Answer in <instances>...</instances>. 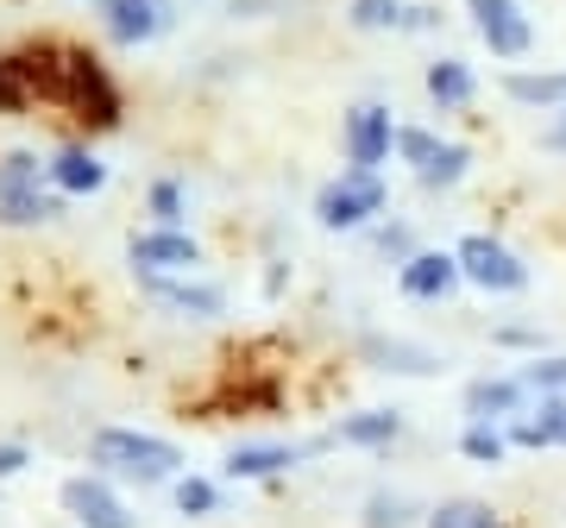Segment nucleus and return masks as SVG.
Returning <instances> with one entry per match:
<instances>
[{"label": "nucleus", "mask_w": 566, "mask_h": 528, "mask_svg": "<svg viewBox=\"0 0 566 528\" xmlns=\"http://www.w3.org/2000/svg\"><path fill=\"white\" fill-rule=\"evenodd\" d=\"M491 340H497V346H516V352H542V334H535V327H516V321L497 327Z\"/></svg>", "instance_id": "33"}, {"label": "nucleus", "mask_w": 566, "mask_h": 528, "mask_svg": "<svg viewBox=\"0 0 566 528\" xmlns=\"http://www.w3.org/2000/svg\"><path fill=\"white\" fill-rule=\"evenodd\" d=\"M359 352H365L371 371H390V378H434V371H441V352H434V346L397 340V334H365Z\"/></svg>", "instance_id": "13"}, {"label": "nucleus", "mask_w": 566, "mask_h": 528, "mask_svg": "<svg viewBox=\"0 0 566 528\" xmlns=\"http://www.w3.org/2000/svg\"><path fill=\"white\" fill-rule=\"evenodd\" d=\"M385 208H390L385 170H353V163H346L340 177L322 183V196H315V221H322L327 233H353V226H371Z\"/></svg>", "instance_id": "3"}, {"label": "nucleus", "mask_w": 566, "mask_h": 528, "mask_svg": "<svg viewBox=\"0 0 566 528\" xmlns=\"http://www.w3.org/2000/svg\"><path fill=\"white\" fill-rule=\"evenodd\" d=\"M465 422H516L528 409V384L516 371H497V378H472L465 384Z\"/></svg>", "instance_id": "12"}, {"label": "nucleus", "mask_w": 566, "mask_h": 528, "mask_svg": "<svg viewBox=\"0 0 566 528\" xmlns=\"http://www.w3.org/2000/svg\"><path fill=\"white\" fill-rule=\"evenodd\" d=\"M542 145L554 151V158H566V107H560V114H554V120L542 126Z\"/></svg>", "instance_id": "35"}, {"label": "nucleus", "mask_w": 566, "mask_h": 528, "mask_svg": "<svg viewBox=\"0 0 566 528\" xmlns=\"http://www.w3.org/2000/svg\"><path fill=\"white\" fill-rule=\"evenodd\" d=\"M102 183H107V163L88 145H63L57 158H51V189L57 196H95Z\"/></svg>", "instance_id": "19"}, {"label": "nucleus", "mask_w": 566, "mask_h": 528, "mask_svg": "<svg viewBox=\"0 0 566 528\" xmlns=\"http://www.w3.org/2000/svg\"><path fill=\"white\" fill-rule=\"evenodd\" d=\"M447 151V139H434L428 126H397V158L422 177V170H434V158Z\"/></svg>", "instance_id": "26"}, {"label": "nucleus", "mask_w": 566, "mask_h": 528, "mask_svg": "<svg viewBox=\"0 0 566 528\" xmlns=\"http://www.w3.org/2000/svg\"><path fill=\"white\" fill-rule=\"evenodd\" d=\"M422 528H504V516L491 504H479V497H447V504H434L422 516Z\"/></svg>", "instance_id": "22"}, {"label": "nucleus", "mask_w": 566, "mask_h": 528, "mask_svg": "<svg viewBox=\"0 0 566 528\" xmlns=\"http://www.w3.org/2000/svg\"><path fill=\"white\" fill-rule=\"evenodd\" d=\"M145 208H151V221H158V226H182V214H189V196H182L177 177H158V183L145 189Z\"/></svg>", "instance_id": "27"}, {"label": "nucleus", "mask_w": 566, "mask_h": 528, "mask_svg": "<svg viewBox=\"0 0 566 528\" xmlns=\"http://www.w3.org/2000/svg\"><path fill=\"white\" fill-rule=\"evenodd\" d=\"M0 183H51V163H39L32 151H7L0 158Z\"/></svg>", "instance_id": "32"}, {"label": "nucleus", "mask_w": 566, "mask_h": 528, "mask_svg": "<svg viewBox=\"0 0 566 528\" xmlns=\"http://www.w3.org/2000/svg\"><path fill=\"white\" fill-rule=\"evenodd\" d=\"M102 25L114 44H151L170 25L164 0H102Z\"/></svg>", "instance_id": "15"}, {"label": "nucleus", "mask_w": 566, "mask_h": 528, "mask_svg": "<svg viewBox=\"0 0 566 528\" xmlns=\"http://www.w3.org/2000/svg\"><path fill=\"white\" fill-rule=\"evenodd\" d=\"M460 453L472 460V466H504L510 453H516V441H510L504 422H465L460 427Z\"/></svg>", "instance_id": "21"}, {"label": "nucleus", "mask_w": 566, "mask_h": 528, "mask_svg": "<svg viewBox=\"0 0 566 528\" xmlns=\"http://www.w3.org/2000/svg\"><path fill=\"white\" fill-rule=\"evenodd\" d=\"M322 441H245V447L227 453V478H245V485H259V478H283V472H296L308 453H322Z\"/></svg>", "instance_id": "9"}, {"label": "nucleus", "mask_w": 566, "mask_h": 528, "mask_svg": "<svg viewBox=\"0 0 566 528\" xmlns=\"http://www.w3.org/2000/svg\"><path fill=\"white\" fill-rule=\"evenodd\" d=\"M63 509L76 516L82 528H139V516L126 509V497L114 490V478L102 472H76V478H63Z\"/></svg>", "instance_id": "7"}, {"label": "nucleus", "mask_w": 566, "mask_h": 528, "mask_svg": "<svg viewBox=\"0 0 566 528\" xmlns=\"http://www.w3.org/2000/svg\"><path fill=\"white\" fill-rule=\"evenodd\" d=\"M416 516H428V509H416L403 490H371L365 497V528H409Z\"/></svg>", "instance_id": "25"}, {"label": "nucleus", "mask_w": 566, "mask_h": 528, "mask_svg": "<svg viewBox=\"0 0 566 528\" xmlns=\"http://www.w3.org/2000/svg\"><path fill=\"white\" fill-rule=\"evenodd\" d=\"M88 466L114 485H177L182 447L164 441V434H139V427H102L88 441Z\"/></svg>", "instance_id": "2"}, {"label": "nucleus", "mask_w": 566, "mask_h": 528, "mask_svg": "<svg viewBox=\"0 0 566 528\" xmlns=\"http://www.w3.org/2000/svg\"><path fill=\"white\" fill-rule=\"evenodd\" d=\"M32 102V76H25V57H0V114H20Z\"/></svg>", "instance_id": "29"}, {"label": "nucleus", "mask_w": 566, "mask_h": 528, "mask_svg": "<svg viewBox=\"0 0 566 528\" xmlns=\"http://www.w3.org/2000/svg\"><path fill=\"white\" fill-rule=\"evenodd\" d=\"M528 397H566V352H535L528 366H516Z\"/></svg>", "instance_id": "23"}, {"label": "nucleus", "mask_w": 566, "mask_h": 528, "mask_svg": "<svg viewBox=\"0 0 566 528\" xmlns=\"http://www.w3.org/2000/svg\"><path fill=\"white\" fill-rule=\"evenodd\" d=\"M465 170H472V151L447 139V151L434 158V170H422L416 183H422V189H453V183H465Z\"/></svg>", "instance_id": "28"}, {"label": "nucleus", "mask_w": 566, "mask_h": 528, "mask_svg": "<svg viewBox=\"0 0 566 528\" xmlns=\"http://www.w3.org/2000/svg\"><path fill=\"white\" fill-rule=\"evenodd\" d=\"M126 258L139 277H177V271H196L202 264V245L196 233H182V226H145L126 240Z\"/></svg>", "instance_id": "8"}, {"label": "nucleus", "mask_w": 566, "mask_h": 528, "mask_svg": "<svg viewBox=\"0 0 566 528\" xmlns=\"http://www.w3.org/2000/svg\"><path fill=\"white\" fill-rule=\"evenodd\" d=\"M403 441V415L397 409H353L340 422L327 427V447H397Z\"/></svg>", "instance_id": "14"}, {"label": "nucleus", "mask_w": 566, "mask_h": 528, "mask_svg": "<svg viewBox=\"0 0 566 528\" xmlns=\"http://www.w3.org/2000/svg\"><path fill=\"white\" fill-rule=\"evenodd\" d=\"M32 95L57 102L82 126H120V88L88 51H25Z\"/></svg>", "instance_id": "1"}, {"label": "nucleus", "mask_w": 566, "mask_h": 528, "mask_svg": "<svg viewBox=\"0 0 566 528\" xmlns=\"http://www.w3.org/2000/svg\"><path fill=\"white\" fill-rule=\"evenodd\" d=\"M403 0H353L346 7V25L353 32H403Z\"/></svg>", "instance_id": "24"}, {"label": "nucleus", "mask_w": 566, "mask_h": 528, "mask_svg": "<svg viewBox=\"0 0 566 528\" xmlns=\"http://www.w3.org/2000/svg\"><path fill=\"white\" fill-rule=\"evenodd\" d=\"M422 88H428V102L441 107V114H460V107H472V95H479V76H472L465 57H434L422 70Z\"/></svg>", "instance_id": "17"}, {"label": "nucleus", "mask_w": 566, "mask_h": 528, "mask_svg": "<svg viewBox=\"0 0 566 528\" xmlns=\"http://www.w3.org/2000/svg\"><path fill=\"white\" fill-rule=\"evenodd\" d=\"M460 271L472 289H485V296H523L528 289V264L510 252L504 240H491V233H465L460 245Z\"/></svg>", "instance_id": "4"}, {"label": "nucleus", "mask_w": 566, "mask_h": 528, "mask_svg": "<svg viewBox=\"0 0 566 528\" xmlns=\"http://www.w3.org/2000/svg\"><path fill=\"white\" fill-rule=\"evenodd\" d=\"M340 145H346V163H353V170H385L390 151H397V120H390V107L385 102L346 107Z\"/></svg>", "instance_id": "5"}, {"label": "nucleus", "mask_w": 566, "mask_h": 528, "mask_svg": "<svg viewBox=\"0 0 566 528\" xmlns=\"http://www.w3.org/2000/svg\"><path fill=\"white\" fill-rule=\"evenodd\" d=\"M371 245H378V252H385L390 264H409L416 252H422V245H416V233H409L403 221H385V226H371Z\"/></svg>", "instance_id": "31"}, {"label": "nucleus", "mask_w": 566, "mask_h": 528, "mask_svg": "<svg viewBox=\"0 0 566 528\" xmlns=\"http://www.w3.org/2000/svg\"><path fill=\"white\" fill-rule=\"evenodd\" d=\"M63 214V196L44 183H0V226H44Z\"/></svg>", "instance_id": "18"}, {"label": "nucleus", "mask_w": 566, "mask_h": 528, "mask_svg": "<svg viewBox=\"0 0 566 528\" xmlns=\"http://www.w3.org/2000/svg\"><path fill=\"white\" fill-rule=\"evenodd\" d=\"M460 284H465L460 252H441V245H422L409 264H397V289L409 303H447Z\"/></svg>", "instance_id": "10"}, {"label": "nucleus", "mask_w": 566, "mask_h": 528, "mask_svg": "<svg viewBox=\"0 0 566 528\" xmlns=\"http://www.w3.org/2000/svg\"><path fill=\"white\" fill-rule=\"evenodd\" d=\"M465 20L491 57H528L535 51V25L516 0H465Z\"/></svg>", "instance_id": "6"}, {"label": "nucleus", "mask_w": 566, "mask_h": 528, "mask_svg": "<svg viewBox=\"0 0 566 528\" xmlns=\"http://www.w3.org/2000/svg\"><path fill=\"white\" fill-rule=\"evenodd\" d=\"M214 504H221V485H214V478H177L182 516H214Z\"/></svg>", "instance_id": "30"}, {"label": "nucleus", "mask_w": 566, "mask_h": 528, "mask_svg": "<svg viewBox=\"0 0 566 528\" xmlns=\"http://www.w3.org/2000/svg\"><path fill=\"white\" fill-rule=\"evenodd\" d=\"M504 95L516 107H542V114H560L566 107V70H510Z\"/></svg>", "instance_id": "20"}, {"label": "nucleus", "mask_w": 566, "mask_h": 528, "mask_svg": "<svg viewBox=\"0 0 566 528\" xmlns=\"http://www.w3.org/2000/svg\"><path fill=\"white\" fill-rule=\"evenodd\" d=\"M510 427V441L528 453H542V447H566V397H528V409L516 415Z\"/></svg>", "instance_id": "16"}, {"label": "nucleus", "mask_w": 566, "mask_h": 528, "mask_svg": "<svg viewBox=\"0 0 566 528\" xmlns=\"http://www.w3.org/2000/svg\"><path fill=\"white\" fill-rule=\"evenodd\" d=\"M25 466H32V453H25L20 441H0V478H20Z\"/></svg>", "instance_id": "34"}, {"label": "nucleus", "mask_w": 566, "mask_h": 528, "mask_svg": "<svg viewBox=\"0 0 566 528\" xmlns=\"http://www.w3.org/2000/svg\"><path fill=\"white\" fill-rule=\"evenodd\" d=\"M145 296L158 308H170V315H182V321H214V315H227V289L221 284H196L189 271H177V277H139Z\"/></svg>", "instance_id": "11"}, {"label": "nucleus", "mask_w": 566, "mask_h": 528, "mask_svg": "<svg viewBox=\"0 0 566 528\" xmlns=\"http://www.w3.org/2000/svg\"><path fill=\"white\" fill-rule=\"evenodd\" d=\"M441 25V7H409L403 13V32H434Z\"/></svg>", "instance_id": "36"}]
</instances>
